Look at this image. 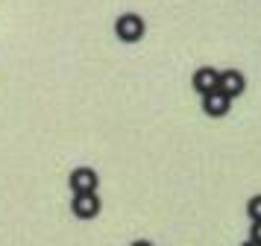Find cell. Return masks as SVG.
I'll use <instances>...</instances> for the list:
<instances>
[{"label":"cell","mask_w":261,"mask_h":246,"mask_svg":"<svg viewBox=\"0 0 261 246\" xmlns=\"http://www.w3.org/2000/svg\"><path fill=\"white\" fill-rule=\"evenodd\" d=\"M144 30H147V26H144V18L135 15V12H123V15H118V21H115V35H118L123 44L141 41Z\"/></svg>","instance_id":"cell-1"},{"label":"cell","mask_w":261,"mask_h":246,"mask_svg":"<svg viewBox=\"0 0 261 246\" xmlns=\"http://www.w3.org/2000/svg\"><path fill=\"white\" fill-rule=\"evenodd\" d=\"M68 185H71L73 194H94L97 185H100V176H97V170H91V167H76V170H71V176H68Z\"/></svg>","instance_id":"cell-2"},{"label":"cell","mask_w":261,"mask_h":246,"mask_svg":"<svg viewBox=\"0 0 261 246\" xmlns=\"http://www.w3.org/2000/svg\"><path fill=\"white\" fill-rule=\"evenodd\" d=\"M71 211H73V217H80V220H94L100 214V197L97 194H73Z\"/></svg>","instance_id":"cell-3"},{"label":"cell","mask_w":261,"mask_h":246,"mask_svg":"<svg viewBox=\"0 0 261 246\" xmlns=\"http://www.w3.org/2000/svg\"><path fill=\"white\" fill-rule=\"evenodd\" d=\"M244 88H247V79H244V73L241 70H220V82H217V91L226 94L229 100H235L238 94H244Z\"/></svg>","instance_id":"cell-4"},{"label":"cell","mask_w":261,"mask_h":246,"mask_svg":"<svg viewBox=\"0 0 261 246\" xmlns=\"http://www.w3.org/2000/svg\"><path fill=\"white\" fill-rule=\"evenodd\" d=\"M217 82H220V70H214V68H200L197 73H194V79H191V85H194V91L197 94H212L217 91Z\"/></svg>","instance_id":"cell-5"},{"label":"cell","mask_w":261,"mask_h":246,"mask_svg":"<svg viewBox=\"0 0 261 246\" xmlns=\"http://www.w3.org/2000/svg\"><path fill=\"white\" fill-rule=\"evenodd\" d=\"M229 108H232V100L220 91H212L202 97V112L208 117H223V115H229Z\"/></svg>","instance_id":"cell-6"},{"label":"cell","mask_w":261,"mask_h":246,"mask_svg":"<svg viewBox=\"0 0 261 246\" xmlns=\"http://www.w3.org/2000/svg\"><path fill=\"white\" fill-rule=\"evenodd\" d=\"M247 214L252 217V223H258V220H261V194H258V197H252V199H249Z\"/></svg>","instance_id":"cell-7"},{"label":"cell","mask_w":261,"mask_h":246,"mask_svg":"<svg viewBox=\"0 0 261 246\" xmlns=\"http://www.w3.org/2000/svg\"><path fill=\"white\" fill-rule=\"evenodd\" d=\"M249 237H252L255 243H261V220H258V223H252V234H249Z\"/></svg>","instance_id":"cell-8"},{"label":"cell","mask_w":261,"mask_h":246,"mask_svg":"<svg viewBox=\"0 0 261 246\" xmlns=\"http://www.w3.org/2000/svg\"><path fill=\"white\" fill-rule=\"evenodd\" d=\"M132 246H153V243H150V240H135Z\"/></svg>","instance_id":"cell-9"},{"label":"cell","mask_w":261,"mask_h":246,"mask_svg":"<svg viewBox=\"0 0 261 246\" xmlns=\"http://www.w3.org/2000/svg\"><path fill=\"white\" fill-rule=\"evenodd\" d=\"M241 246H261V243H255V240L249 237V240H244V243H241Z\"/></svg>","instance_id":"cell-10"}]
</instances>
